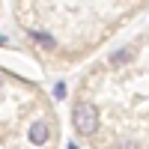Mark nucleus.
<instances>
[{"label":"nucleus","instance_id":"f257e3e1","mask_svg":"<svg viewBox=\"0 0 149 149\" xmlns=\"http://www.w3.org/2000/svg\"><path fill=\"white\" fill-rule=\"evenodd\" d=\"M95 72L104 78H119V81H149V33H143L137 42L119 48L116 54H110L107 63L98 66ZM134 149H149V134Z\"/></svg>","mask_w":149,"mask_h":149}]
</instances>
